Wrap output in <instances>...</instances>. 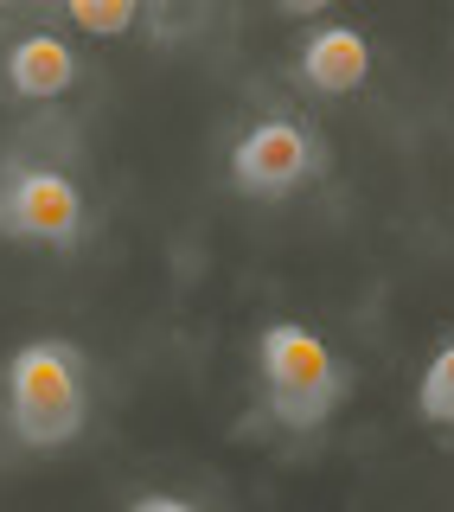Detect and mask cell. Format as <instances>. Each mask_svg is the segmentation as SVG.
<instances>
[{
	"label": "cell",
	"instance_id": "cell-8",
	"mask_svg": "<svg viewBox=\"0 0 454 512\" xmlns=\"http://www.w3.org/2000/svg\"><path fill=\"white\" fill-rule=\"evenodd\" d=\"M64 20H71L77 32H96V39H122V32L141 20V7H135V0H103V7L77 0V7H64Z\"/></svg>",
	"mask_w": 454,
	"mask_h": 512
},
{
	"label": "cell",
	"instance_id": "cell-9",
	"mask_svg": "<svg viewBox=\"0 0 454 512\" xmlns=\"http://www.w3.org/2000/svg\"><path fill=\"white\" fill-rule=\"evenodd\" d=\"M122 512H212V506H199V500H186V493H135Z\"/></svg>",
	"mask_w": 454,
	"mask_h": 512
},
{
	"label": "cell",
	"instance_id": "cell-2",
	"mask_svg": "<svg viewBox=\"0 0 454 512\" xmlns=\"http://www.w3.org/2000/svg\"><path fill=\"white\" fill-rule=\"evenodd\" d=\"M256 378H263L269 416L295 436L333 423V410L352 397V365L301 320H269L256 333Z\"/></svg>",
	"mask_w": 454,
	"mask_h": 512
},
{
	"label": "cell",
	"instance_id": "cell-4",
	"mask_svg": "<svg viewBox=\"0 0 454 512\" xmlns=\"http://www.w3.org/2000/svg\"><path fill=\"white\" fill-rule=\"evenodd\" d=\"M327 173V141L301 116H256L231 141V186L243 199H288Z\"/></svg>",
	"mask_w": 454,
	"mask_h": 512
},
{
	"label": "cell",
	"instance_id": "cell-5",
	"mask_svg": "<svg viewBox=\"0 0 454 512\" xmlns=\"http://www.w3.org/2000/svg\"><path fill=\"white\" fill-rule=\"evenodd\" d=\"M288 77L314 96H352V90H365V77H371V39L359 26H320L295 45Z\"/></svg>",
	"mask_w": 454,
	"mask_h": 512
},
{
	"label": "cell",
	"instance_id": "cell-7",
	"mask_svg": "<svg viewBox=\"0 0 454 512\" xmlns=\"http://www.w3.org/2000/svg\"><path fill=\"white\" fill-rule=\"evenodd\" d=\"M416 416L429 429H454V340H442L429 352L423 378H416Z\"/></svg>",
	"mask_w": 454,
	"mask_h": 512
},
{
	"label": "cell",
	"instance_id": "cell-1",
	"mask_svg": "<svg viewBox=\"0 0 454 512\" xmlns=\"http://www.w3.org/2000/svg\"><path fill=\"white\" fill-rule=\"evenodd\" d=\"M0 423L20 448H64L90 423V352L64 333L20 340L0 365Z\"/></svg>",
	"mask_w": 454,
	"mask_h": 512
},
{
	"label": "cell",
	"instance_id": "cell-3",
	"mask_svg": "<svg viewBox=\"0 0 454 512\" xmlns=\"http://www.w3.org/2000/svg\"><path fill=\"white\" fill-rule=\"evenodd\" d=\"M84 231H90V205H84V186L64 167L26 160V154L0 160V237L39 244V250H77Z\"/></svg>",
	"mask_w": 454,
	"mask_h": 512
},
{
	"label": "cell",
	"instance_id": "cell-6",
	"mask_svg": "<svg viewBox=\"0 0 454 512\" xmlns=\"http://www.w3.org/2000/svg\"><path fill=\"white\" fill-rule=\"evenodd\" d=\"M0 84L20 96V103H58V96L77 84V52L58 39L52 26H39V32H26V39L7 45Z\"/></svg>",
	"mask_w": 454,
	"mask_h": 512
}]
</instances>
